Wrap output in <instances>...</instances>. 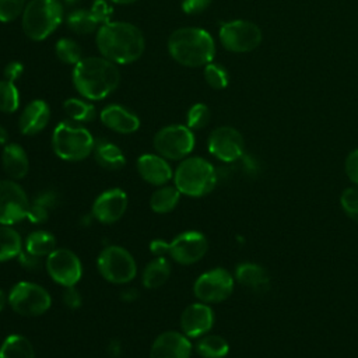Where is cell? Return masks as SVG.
Instances as JSON below:
<instances>
[{"label":"cell","mask_w":358,"mask_h":358,"mask_svg":"<svg viewBox=\"0 0 358 358\" xmlns=\"http://www.w3.org/2000/svg\"><path fill=\"white\" fill-rule=\"evenodd\" d=\"M96 48L115 64H130L138 60L145 49V39L138 27L126 21H110L95 34Z\"/></svg>","instance_id":"obj_1"},{"label":"cell","mask_w":358,"mask_h":358,"mask_svg":"<svg viewBox=\"0 0 358 358\" xmlns=\"http://www.w3.org/2000/svg\"><path fill=\"white\" fill-rule=\"evenodd\" d=\"M71 80L80 96L88 101H101L117 88L120 71L117 64L103 56H88L73 67Z\"/></svg>","instance_id":"obj_2"},{"label":"cell","mask_w":358,"mask_h":358,"mask_svg":"<svg viewBox=\"0 0 358 358\" xmlns=\"http://www.w3.org/2000/svg\"><path fill=\"white\" fill-rule=\"evenodd\" d=\"M169 56L185 67H204L213 62L215 42L211 34L199 27L175 29L166 42Z\"/></svg>","instance_id":"obj_3"},{"label":"cell","mask_w":358,"mask_h":358,"mask_svg":"<svg viewBox=\"0 0 358 358\" xmlns=\"http://www.w3.org/2000/svg\"><path fill=\"white\" fill-rule=\"evenodd\" d=\"M217 180V169L203 157H186L173 171V185L189 197L208 194L215 187Z\"/></svg>","instance_id":"obj_4"},{"label":"cell","mask_w":358,"mask_h":358,"mask_svg":"<svg viewBox=\"0 0 358 358\" xmlns=\"http://www.w3.org/2000/svg\"><path fill=\"white\" fill-rule=\"evenodd\" d=\"M63 17L60 0H29L21 14V27L31 41L41 42L60 27Z\"/></svg>","instance_id":"obj_5"},{"label":"cell","mask_w":358,"mask_h":358,"mask_svg":"<svg viewBox=\"0 0 358 358\" xmlns=\"http://www.w3.org/2000/svg\"><path fill=\"white\" fill-rule=\"evenodd\" d=\"M94 145V136L81 123L63 120L59 122L53 129L52 148L53 152L63 161H83L92 154Z\"/></svg>","instance_id":"obj_6"},{"label":"cell","mask_w":358,"mask_h":358,"mask_svg":"<svg viewBox=\"0 0 358 358\" xmlns=\"http://www.w3.org/2000/svg\"><path fill=\"white\" fill-rule=\"evenodd\" d=\"M96 268L103 280L110 284H129L137 274L133 255L119 245H109L101 250Z\"/></svg>","instance_id":"obj_7"},{"label":"cell","mask_w":358,"mask_h":358,"mask_svg":"<svg viewBox=\"0 0 358 358\" xmlns=\"http://www.w3.org/2000/svg\"><path fill=\"white\" fill-rule=\"evenodd\" d=\"M10 308L21 316H39L49 310L52 296L46 288L36 282L20 281L7 294Z\"/></svg>","instance_id":"obj_8"},{"label":"cell","mask_w":358,"mask_h":358,"mask_svg":"<svg viewBox=\"0 0 358 358\" xmlns=\"http://www.w3.org/2000/svg\"><path fill=\"white\" fill-rule=\"evenodd\" d=\"M196 138L193 130L186 124H168L159 129L154 138L152 145L157 154L168 161H182L193 151Z\"/></svg>","instance_id":"obj_9"},{"label":"cell","mask_w":358,"mask_h":358,"mask_svg":"<svg viewBox=\"0 0 358 358\" xmlns=\"http://www.w3.org/2000/svg\"><path fill=\"white\" fill-rule=\"evenodd\" d=\"M235 277L222 267H215L200 274L193 284L194 296L204 303L225 301L234 291Z\"/></svg>","instance_id":"obj_10"},{"label":"cell","mask_w":358,"mask_h":358,"mask_svg":"<svg viewBox=\"0 0 358 358\" xmlns=\"http://www.w3.org/2000/svg\"><path fill=\"white\" fill-rule=\"evenodd\" d=\"M221 45L235 53H245L256 49L262 42L260 28L246 20H234L221 24L218 31Z\"/></svg>","instance_id":"obj_11"},{"label":"cell","mask_w":358,"mask_h":358,"mask_svg":"<svg viewBox=\"0 0 358 358\" xmlns=\"http://www.w3.org/2000/svg\"><path fill=\"white\" fill-rule=\"evenodd\" d=\"M45 268L48 275L62 287L76 285L83 275L80 257L66 248H56L45 259Z\"/></svg>","instance_id":"obj_12"},{"label":"cell","mask_w":358,"mask_h":358,"mask_svg":"<svg viewBox=\"0 0 358 358\" xmlns=\"http://www.w3.org/2000/svg\"><path fill=\"white\" fill-rule=\"evenodd\" d=\"M29 199L14 179H0V224L14 225L27 218Z\"/></svg>","instance_id":"obj_13"},{"label":"cell","mask_w":358,"mask_h":358,"mask_svg":"<svg viewBox=\"0 0 358 358\" xmlns=\"http://www.w3.org/2000/svg\"><path fill=\"white\" fill-rule=\"evenodd\" d=\"M207 148L217 159L222 162H235L243 157L245 140L235 127L220 126L210 133Z\"/></svg>","instance_id":"obj_14"},{"label":"cell","mask_w":358,"mask_h":358,"mask_svg":"<svg viewBox=\"0 0 358 358\" xmlns=\"http://www.w3.org/2000/svg\"><path fill=\"white\" fill-rule=\"evenodd\" d=\"M208 250V241L199 231H185L169 242L168 256L179 264H194L201 260Z\"/></svg>","instance_id":"obj_15"},{"label":"cell","mask_w":358,"mask_h":358,"mask_svg":"<svg viewBox=\"0 0 358 358\" xmlns=\"http://www.w3.org/2000/svg\"><path fill=\"white\" fill-rule=\"evenodd\" d=\"M129 206V199L124 190L119 187L102 192L92 203L91 215L101 224H113L119 221Z\"/></svg>","instance_id":"obj_16"},{"label":"cell","mask_w":358,"mask_h":358,"mask_svg":"<svg viewBox=\"0 0 358 358\" xmlns=\"http://www.w3.org/2000/svg\"><path fill=\"white\" fill-rule=\"evenodd\" d=\"M214 317V310L208 303L200 301L190 303L180 315V331L189 338H199L213 329Z\"/></svg>","instance_id":"obj_17"},{"label":"cell","mask_w":358,"mask_h":358,"mask_svg":"<svg viewBox=\"0 0 358 358\" xmlns=\"http://www.w3.org/2000/svg\"><path fill=\"white\" fill-rule=\"evenodd\" d=\"M193 344L182 331L168 330L154 340L150 358H190Z\"/></svg>","instance_id":"obj_18"},{"label":"cell","mask_w":358,"mask_h":358,"mask_svg":"<svg viewBox=\"0 0 358 358\" xmlns=\"http://www.w3.org/2000/svg\"><path fill=\"white\" fill-rule=\"evenodd\" d=\"M136 168L143 180L152 186H162L173 179V171L168 159L159 154H143L137 158Z\"/></svg>","instance_id":"obj_19"},{"label":"cell","mask_w":358,"mask_h":358,"mask_svg":"<svg viewBox=\"0 0 358 358\" xmlns=\"http://www.w3.org/2000/svg\"><path fill=\"white\" fill-rule=\"evenodd\" d=\"M105 127L120 134H131L140 129V117L129 108L119 103H109L99 112Z\"/></svg>","instance_id":"obj_20"},{"label":"cell","mask_w":358,"mask_h":358,"mask_svg":"<svg viewBox=\"0 0 358 358\" xmlns=\"http://www.w3.org/2000/svg\"><path fill=\"white\" fill-rule=\"evenodd\" d=\"M50 120V106L43 99H32L18 116V129L24 136L41 133Z\"/></svg>","instance_id":"obj_21"},{"label":"cell","mask_w":358,"mask_h":358,"mask_svg":"<svg viewBox=\"0 0 358 358\" xmlns=\"http://www.w3.org/2000/svg\"><path fill=\"white\" fill-rule=\"evenodd\" d=\"M1 165L10 179L20 180L27 176L29 171L28 154L22 145L17 143H7L1 151Z\"/></svg>","instance_id":"obj_22"},{"label":"cell","mask_w":358,"mask_h":358,"mask_svg":"<svg viewBox=\"0 0 358 358\" xmlns=\"http://www.w3.org/2000/svg\"><path fill=\"white\" fill-rule=\"evenodd\" d=\"M235 280L245 288H249L257 294H263L270 288V277L267 271L260 264L250 262L236 266Z\"/></svg>","instance_id":"obj_23"},{"label":"cell","mask_w":358,"mask_h":358,"mask_svg":"<svg viewBox=\"0 0 358 358\" xmlns=\"http://www.w3.org/2000/svg\"><path fill=\"white\" fill-rule=\"evenodd\" d=\"M92 154L98 165H101L108 171H119L126 165V157L123 151L109 140H105V138L95 140Z\"/></svg>","instance_id":"obj_24"},{"label":"cell","mask_w":358,"mask_h":358,"mask_svg":"<svg viewBox=\"0 0 358 358\" xmlns=\"http://www.w3.org/2000/svg\"><path fill=\"white\" fill-rule=\"evenodd\" d=\"M57 200H59V196L52 189L38 193L35 199L29 203L27 220L35 225L46 222L50 211L57 206Z\"/></svg>","instance_id":"obj_25"},{"label":"cell","mask_w":358,"mask_h":358,"mask_svg":"<svg viewBox=\"0 0 358 358\" xmlns=\"http://www.w3.org/2000/svg\"><path fill=\"white\" fill-rule=\"evenodd\" d=\"M171 270L172 267L166 257H155L144 267L141 274V284L148 289L159 288L168 281Z\"/></svg>","instance_id":"obj_26"},{"label":"cell","mask_w":358,"mask_h":358,"mask_svg":"<svg viewBox=\"0 0 358 358\" xmlns=\"http://www.w3.org/2000/svg\"><path fill=\"white\" fill-rule=\"evenodd\" d=\"M182 193L175 185H162L151 194L150 207L157 214H166L176 208L180 201Z\"/></svg>","instance_id":"obj_27"},{"label":"cell","mask_w":358,"mask_h":358,"mask_svg":"<svg viewBox=\"0 0 358 358\" xmlns=\"http://www.w3.org/2000/svg\"><path fill=\"white\" fill-rule=\"evenodd\" d=\"M56 249V238L53 234L36 229L28 234L24 239V250L36 256V257H48Z\"/></svg>","instance_id":"obj_28"},{"label":"cell","mask_w":358,"mask_h":358,"mask_svg":"<svg viewBox=\"0 0 358 358\" xmlns=\"http://www.w3.org/2000/svg\"><path fill=\"white\" fill-rule=\"evenodd\" d=\"M0 358H35V350L25 336L10 334L0 345Z\"/></svg>","instance_id":"obj_29"},{"label":"cell","mask_w":358,"mask_h":358,"mask_svg":"<svg viewBox=\"0 0 358 358\" xmlns=\"http://www.w3.org/2000/svg\"><path fill=\"white\" fill-rule=\"evenodd\" d=\"M24 249L21 235L11 225L0 224V263L18 257Z\"/></svg>","instance_id":"obj_30"},{"label":"cell","mask_w":358,"mask_h":358,"mask_svg":"<svg viewBox=\"0 0 358 358\" xmlns=\"http://www.w3.org/2000/svg\"><path fill=\"white\" fill-rule=\"evenodd\" d=\"M196 351L201 358H224L229 352V344L224 337L207 333L197 338Z\"/></svg>","instance_id":"obj_31"},{"label":"cell","mask_w":358,"mask_h":358,"mask_svg":"<svg viewBox=\"0 0 358 358\" xmlns=\"http://www.w3.org/2000/svg\"><path fill=\"white\" fill-rule=\"evenodd\" d=\"M63 110L69 116L70 120L77 122V123H88L92 122L96 116L95 106L92 105L91 101L85 98H67L63 102Z\"/></svg>","instance_id":"obj_32"},{"label":"cell","mask_w":358,"mask_h":358,"mask_svg":"<svg viewBox=\"0 0 358 358\" xmlns=\"http://www.w3.org/2000/svg\"><path fill=\"white\" fill-rule=\"evenodd\" d=\"M66 24L70 31L78 35H90L99 28V24L92 17L90 8H76L66 17Z\"/></svg>","instance_id":"obj_33"},{"label":"cell","mask_w":358,"mask_h":358,"mask_svg":"<svg viewBox=\"0 0 358 358\" xmlns=\"http://www.w3.org/2000/svg\"><path fill=\"white\" fill-rule=\"evenodd\" d=\"M56 57L70 66H76L83 59L81 46L71 38H60L55 45Z\"/></svg>","instance_id":"obj_34"},{"label":"cell","mask_w":358,"mask_h":358,"mask_svg":"<svg viewBox=\"0 0 358 358\" xmlns=\"http://www.w3.org/2000/svg\"><path fill=\"white\" fill-rule=\"evenodd\" d=\"M20 106V91L13 81L0 80V112L14 113Z\"/></svg>","instance_id":"obj_35"},{"label":"cell","mask_w":358,"mask_h":358,"mask_svg":"<svg viewBox=\"0 0 358 358\" xmlns=\"http://www.w3.org/2000/svg\"><path fill=\"white\" fill-rule=\"evenodd\" d=\"M203 74L206 83L214 90H224L229 83V74L227 69L220 63L210 62L204 66Z\"/></svg>","instance_id":"obj_36"},{"label":"cell","mask_w":358,"mask_h":358,"mask_svg":"<svg viewBox=\"0 0 358 358\" xmlns=\"http://www.w3.org/2000/svg\"><path fill=\"white\" fill-rule=\"evenodd\" d=\"M210 109L206 103L197 102L192 105L186 115V126L192 130H200L204 129L210 122Z\"/></svg>","instance_id":"obj_37"},{"label":"cell","mask_w":358,"mask_h":358,"mask_svg":"<svg viewBox=\"0 0 358 358\" xmlns=\"http://www.w3.org/2000/svg\"><path fill=\"white\" fill-rule=\"evenodd\" d=\"M343 211L354 221L358 222V186H351L343 190L340 196Z\"/></svg>","instance_id":"obj_38"},{"label":"cell","mask_w":358,"mask_h":358,"mask_svg":"<svg viewBox=\"0 0 358 358\" xmlns=\"http://www.w3.org/2000/svg\"><path fill=\"white\" fill-rule=\"evenodd\" d=\"M27 0H0V22H13L21 17Z\"/></svg>","instance_id":"obj_39"},{"label":"cell","mask_w":358,"mask_h":358,"mask_svg":"<svg viewBox=\"0 0 358 358\" xmlns=\"http://www.w3.org/2000/svg\"><path fill=\"white\" fill-rule=\"evenodd\" d=\"M90 11L95 21L99 24V27L112 21L113 7L109 0H94L90 7Z\"/></svg>","instance_id":"obj_40"},{"label":"cell","mask_w":358,"mask_h":358,"mask_svg":"<svg viewBox=\"0 0 358 358\" xmlns=\"http://www.w3.org/2000/svg\"><path fill=\"white\" fill-rule=\"evenodd\" d=\"M344 169H345V175L347 178L355 185L358 186V148L352 150L347 158H345V164H344Z\"/></svg>","instance_id":"obj_41"},{"label":"cell","mask_w":358,"mask_h":358,"mask_svg":"<svg viewBox=\"0 0 358 358\" xmlns=\"http://www.w3.org/2000/svg\"><path fill=\"white\" fill-rule=\"evenodd\" d=\"M63 303L69 308V309H78L83 303V298L80 291L76 288V285L71 287H64L63 291Z\"/></svg>","instance_id":"obj_42"},{"label":"cell","mask_w":358,"mask_h":358,"mask_svg":"<svg viewBox=\"0 0 358 358\" xmlns=\"http://www.w3.org/2000/svg\"><path fill=\"white\" fill-rule=\"evenodd\" d=\"M24 74V64L21 62H17V60H13L10 63H7L3 69V76L6 80L8 81H18Z\"/></svg>","instance_id":"obj_43"},{"label":"cell","mask_w":358,"mask_h":358,"mask_svg":"<svg viewBox=\"0 0 358 358\" xmlns=\"http://www.w3.org/2000/svg\"><path fill=\"white\" fill-rule=\"evenodd\" d=\"M213 0H182L180 7L185 14H199L204 11Z\"/></svg>","instance_id":"obj_44"},{"label":"cell","mask_w":358,"mask_h":358,"mask_svg":"<svg viewBox=\"0 0 358 358\" xmlns=\"http://www.w3.org/2000/svg\"><path fill=\"white\" fill-rule=\"evenodd\" d=\"M42 257H36L28 252H25L22 249V252L18 255V260H20V264L28 270V271H34V270H39L41 266H42V262H41Z\"/></svg>","instance_id":"obj_45"},{"label":"cell","mask_w":358,"mask_h":358,"mask_svg":"<svg viewBox=\"0 0 358 358\" xmlns=\"http://www.w3.org/2000/svg\"><path fill=\"white\" fill-rule=\"evenodd\" d=\"M150 252L155 256V257H165L169 252V242L164 241V239H154L150 243Z\"/></svg>","instance_id":"obj_46"},{"label":"cell","mask_w":358,"mask_h":358,"mask_svg":"<svg viewBox=\"0 0 358 358\" xmlns=\"http://www.w3.org/2000/svg\"><path fill=\"white\" fill-rule=\"evenodd\" d=\"M122 352V345L117 340H112L109 344H108V354L112 357V358H119Z\"/></svg>","instance_id":"obj_47"},{"label":"cell","mask_w":358,"mask_h":358,"mask_svg":"<svg viewBox=\"0 0 358 358\" xmlns=\"http://www.w3.org/2000/svg\"><path fill=\"white\" fill-rule=\"evenodd\" d=\"M137 298V289L136 288H126L123 292H122V299L123 301H129V302H131V301H134Z\"/></svg>","instance_id":"obj_48"},{"label":"cell","mask_w":358,"mask_h":358,"mask_svg":"<svg viewBox=\"0 0 358 358\" xmlns=\"http://www.w3.org/2000/svg\"><path fill=\"white\" fill-rule=\"evenodd\" d=\"M8 141V133L4 126L0 124V145H6Z\"/></svg>","instance_id":"obj_49"},{"label":"cell","mask_w":358,"mask_h":358,"mask_svg":"<svg viewBox=\"0 0 358 358\" xmlns=\"http://www.w3.org/2000/svg\"><path fill=\"white\" fill-rule=\"evenodd\" d=\"M6 303H8V301H7V294H6L3 289H0V312L6 308Z\"/></svg>","instance_id":"obj_50"},{"label":"cell","mask_w":358,"mask_h":358,"mask_svg":"<svg viewBox=\"0 0 358 358\" xmlns=\"http://www.w3.org/2000/svg\"><path fill=\"white\" fill-rule=\"evenodd\" d=\"M110 3H115V4H131L137 0H109Z\"/></svg>","instance_id":"obj_51"},{"label":"cell","mask_w":358,"mask_h":358,"mask_svg":"<svg viewBox=\"0 0 358 358\" xmlns=\"http://www.w3.org/2000/svg\"><path fill=\"white\" fill-rule=\"evenodd\" d=\"M63 3L69 4V6H74V4H78L81 0H62Z\"/></svg>","instance_id":"obj_52"}]
</instances>
